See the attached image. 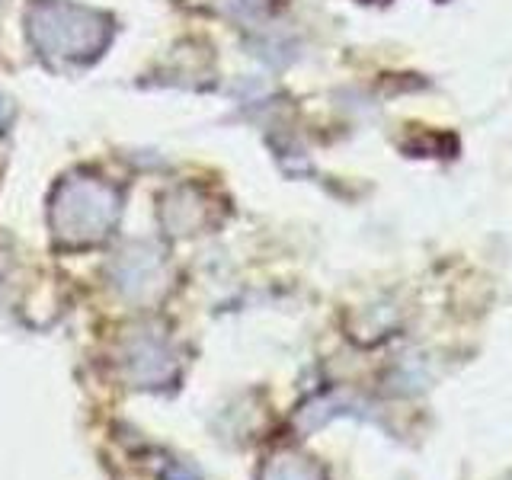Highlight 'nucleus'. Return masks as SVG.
I'll list each match as a JSON object with an SVG mask.
<instances>
[{"label": "nucleus", "mask_w": 512, "mask_h": 480, "mask_svg": "<svg viewBox=\"0 0 512 480\" xmlns=\"http://www.w3.org/2000/svg\"><path fill=\"white\" fill-rule=\"evenodd\" d=\"M269 480H317V471L308 468V464H295V458H282Z\"/></svg>", "instance_id": "obj_1"}]
</instances>
